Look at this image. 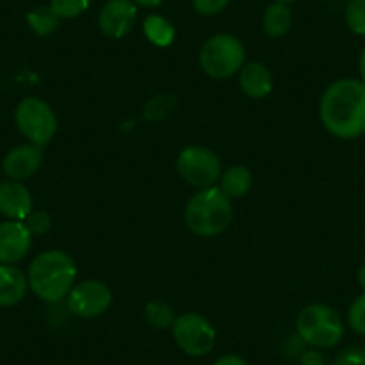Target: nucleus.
<instances>
[{
	"instance_id": "obj_27",
	"label": "nucleus",
	"mask_w": 365,
	"mask_h": 365,
	"mask_svg": "<svg viewBox=\"0 0 365 365\" xmlns=\"http://www.w3.org/2000/svg\"><path fill=\"white\" fill-rule=\"evenodd\" d=\"M231 0H192L195 11L202 16H213L219 15L220 11L227 8Z\"/></svg>"
},
{
	"instance_id": "obj_6",
	"label": "nucleus",
	"mask_w": 365,
	"mask_h": 365,
	"mask_svg": "<svg viewBox=\"0 0 365 365\" xmlns=\"http://www.w3.org/2000/svg\"><path fill=\"white\" fill-rule=\"evenodd\" d=\"M15 122L19 131L38 147H45L58 131V117L51 104L40 97H26L15 110Z\"/></svg>"
},
{
	"instance_id": "obj_15",
	"label": "nucleus",
	"mask_w": 365,
	"mask_h": 365,
	"mask_svg": "<svg viewBox=\"0 0 365 365\" xmlns=\"http://www.w3.org/2000/svg\"><path fill=\"white\" fill-rule=\"evenodd\" d=\"M29 290L27 276L15 265L0 263V308L19 304Z\"/></svg>"
},
{
	"instance_id": "obj_28",
	"label": "nucleus",
	"mask_w": 365,
	"mask_h": 365,
	"mask_svg": "<svg viewBox=\"0 0 365 365\" xmlns=\"http://www.w3.org/2000/svg\"><path fill=\"white\" fill-rule=\"evenodd\" d=\"M301 365H326V358L321 351H304L301 356Z\"/></svg>"
},
{
	"instance_id": "obj_30",
	"label": "nucleus",
	"mask_w": 365,
	"mask_h": 365,
	"mask_svg": "<svg viewBox=\"0 0 365 365\" xmlns=\"http://www.w3.org/2000/svg\"><path fill=\"white\" fill-rule=\"evenodd\" d=\"M136 6H142V8H158L165 2V0H133Z\"/></svg>"
},
{
	"instance_id": "obj_22",
	"label": "nucleus",
	"mask_w": 365,
	"mask_h": 365,
	"mask_svg": "<svg viewBox=\"0 0 365 365\" xmlns=\"http://www.w3.org/2000/svg\"><path fill=\"white\" fill-rule=\"evenodd\" d=\"M91 0H51V8L59 19H76L90 8Z\"/></svg>"
},
{
	"instance_id": "obj_8",
	"label": "nucleus",
	"mask_w": 365,
	"mask_h": 365,
	"mask_svg": "<svg viewBox=\"0 0 365 365\" xmlns=\"http://www.w3.org/2000/svg\"><path fill=\"white\" fill-rule=\"evenodd\" d=\"M172 336L179 349L188 356H206L213 349L217 340L212 322L197 312L178 315L172 324Z\"/></svg>"
},
{
	"instance_id": "obj_29",
	"label": "nucleus",
	"mask_w": 365,
	"mask_h": 365,
	"mask_svg": "<svg viewBox=\"0 0 365 365\" xmlns=\"http://www.w3.org/2000/svg\"><path fill=\"white\" fill-rule=\"evenodd\" d=\"M213 365H249V364L244 360V358L238 356V354H224V356H220L219 360L213 361Z\"/></svg>"
},
{
	"instance_id": "obj_2",
	"label": "nucleus",
	"mask_w": 365,
	"mask_h": 365,
	"mask_svg": "<svg viewBox=\"0 0 365 365\" xmlns=\"http://www.w3.org/2000/svg\"><path fill=\"white\" fill-rule=\"evenodd\" d=\"M77 267L72 256L59 249L43 251L31 262L27 283L36 297L45 303H59L66 299L76 285Z\"/></svg>"
},
{
	"instance_id": "obj_10",
	"label": "nucleus",
	"mask_w": 365,
	"mask_h": 365,
	"mask_svg": "<svg viewBox=\"0 0 365 365\" xmlns=\"http://www.w3.org/2000/svg\"><path fill=\"white\" fill-rule=\"evenodd\" d=\"M138 16V6L133 0H108L101 8L99 29L111 40L124 38L133 29Z\"/></svg>"
},
{
	"instance_id": "obj_7",
	"label": "nucleus",
	"mask_w": 365,
	"mask_h": 365,
	"mask_svg": "<svg viewBox=\"0 0 365 365\" xmlns=\"http://www.w3.org/2000/svg\"><path fill=\"white\" fill-rule=\"evenodd\" d=\"M175 168L182 181H187L190 187L201 188L215 187L222 174V165L217 154L202 145H188L178 154Z\"/></svg>"
},
{
	"instance_id": "obj_19",
	"label": "nucleus",
	"mask_w": 365,
	"mask_h": 365,
	"mask_svg": "<svg viewBox=\"0 0 365 365\" xmlns=\"http://www.w3.org/2000/svg\"><path fill=\"white\" fill-rule=\"evenodd\" d=\"M59 22H61V19L51 6H41V8L27 13V24H29L31 31L40 38L51 36L59 27Z\"/></svg>"
},
{
	"instance_id": "obj_31",
	"label": "nucleus",
	"mask_w": 365,
	"mask_h": 365,
	"mask_svg": "<svg viewBox=\"0 0 365 365\" xmlns=\"http://www.w3.org/2000/svg\"><path fill=\"white\" fill-rule=\"evenodd\" d=\"M358 70H360L361 81H364V83H365V48H364V51H361V54H360V61H358Z\"/></svg>"
},
{
	"instance_id": "obj_12",
	"label": "nucleus",
	"mask_w": 365,
	"mask_h": 365,
	"mask_svg": "<svg viewBox=\"0 0 365 365\" xmlns=\"http://www.w3.org/2000/svg\"><path fill=\"white\" fill-rule=\"evenodd\" d=\"M41 163H43L41 147L34 143H24L6 154L2 161V170L11 181H26L40 170Z\"/></svg>"
},
{
	"instance_id": "obj_20",
	"label": "nucleus",
	"mask_w": 365,
	"mask_h": 365,
	"mask_svg": "<svg viewBox=\"0 0 365 365\" xmlns=\"http://www.w3.org/2000/svg\"><path fill=\"white\" fill-rule=\"evenodd\" d=\"M145 321L149 322V326H153L154 329H168L172 328L175 321L174 310L168 303L165 301H149L145 304Z\"/></svg>"
},
{
	"instance_id": "obj_21",
	"label": "nucleus",
	"mask_w": 365,
	"mask_h": 365,
	"mask_svg": "<svg viewBox=\"0 0 365 365\" xmlns=\"http://www.w3.org/2000/svg\"><path fill=\"white\" fill-rule=\"evenodd\" d=\"M344 19H346V26L351 33L365 36V0H349Z\"/></svg>"
},
{
	"instance_id": "obj_18",
	"label": "nucleus",
	"mask_w": 365,
	"mask_h": 365,
	"mask_svg": "<svg viewBox=\"0 0 365 365\" xmlns=\"http://www.w3.org/2000/svg\"><path fill=\"white\" fill-rule=\"evenodd\" d=\"M143 34L156 47H170L175 40V29L165 16L149 15L143 20Z\"/></svg>"
},
{
	"instance_id": "obj_26",
	"label": "nucleus",
	"mask_w": 365,
	"mask_h": 365,
	"mask_svg": "<svg viewBox=\"0 0 365 365\" xmlns=\"http://www.w3.org/2000/svg\"><path fill=\"white\" fill-rule=\"evenodd\" d=\"M335 365H365V347H346V349H342L336 354Z\"/></svg>"
},
{
	"instance_id": "obj_1",
	"label": "nucleus",
	"mask_w": 365,
	"mask_h": 365,
	"mask_svg": "<svg viewBox=\"0 0 365 365\" xmlns=\"http://www.w3.org/2000/svg\"><path fill=\"white\" fill-rule=\"evenodd\" d=\"M319 117L331 136L356 140L365 135V83L361 79H339L324 90L319 103Z\"/></svg>"
},
{
	"instance_id": "obj_25",
	"label": "nucleus",
	"mask_w": 365,
	"mask_h": 365,
	"mask_svg": "<svg viewBox=\"0 0 365 365\" xmlns=\"http://www.w3.org/2000/svg\"><path fill=\"white\" fill-rule=\"evenodd\" d=\"M24 224H26V227L31 231L33 237L34 235H43L51 230L52 217L48 215L47 212H43V210H38V212H34L33 210V212L26 217Z\"/></svg>"
},
{
	"instance_id": "obj_4",
	"label": "nucleus",
	"mask_w": 365,
	"mask_h": 365,
	"mask_svg": "<svg viewBox=\"0 0 365 365\" xmlns=\"http://www.w3.org/2000/svg\"><path fill=\"white\" fill-rule=\"evenodd\" d=\"M296 328L299 339L317 349L335 347L344 336V322L339 312L322 303L304 307L297 315Z\"/></svg>"
},
{
	"instance_id": "obj_11",
	"label": "nucleus",
	"mask_w": 365,
	"mask_h": 365,
	"mask_svg": "<svg viewBox=\"0 0 365 365\" xmlns=\"http://www.w3.org/2000/svg\"><path fill=\"white\" fill-rule=\"evenodd\" d=\"M33 247V235L22 220L0 222V263L15 265L26 258Z\"/></svg>"
},
{
	"instance_id": "obj_17",
	"label": "nucleus",
	"mask_w": 365,
	"mask_h": 365,
	"mask_svg": "<svg viewBox=\"0 0 365 365\" xmlns=\"http://www.w3.org/2000/svg\"><path fill=\"white\" fill-rule=\"evenodd\" d=\"M292 9L289 8V4H283V2H274L263 13L262 27L263 33L269 38H282L292 27Z\"/></svg>"
},
{
	"instance_id": "obj_13",
	"label": "nucleus",
	"mask_w": 365,
	"mask_h": 365,
	"mask_svg": "<svg viewBox=\"0 0 365 365\" xmlns=\"http://www.w3.org/2000/svg\"><path fill=\"white\" fill-rule=\"evenodd\" d=\"M33 195L29 188L20 181H2L0 182V213L8 220H26V217L33 212Z\"/></svg>"
},
{
	"instance_id": "obj_5",
	"label": "nucleus",
	"mask_w": 365,
	"mask_h": 365,
	"mask_svg": "<svg viewBox=\"0 0 365 365\" xmlns=\"http://www.w3.org/2000/svg\"><path fill=\"white\" fill-rule=\"evenodd\" d=\"M199 65L212 79H227L240 72L245 65V48L233 34H215L202 45Z\"/></svg>"
},
{
	"instance_id": "obj_16",
	"label": "nucleus",
	"mask_w": 365,
	"mask_h": 365,
	"mask_svg": "<svg viewBox=\"0 0 365 365\" xmlns=\"http://www.w3.org/2000/svg\"><path fill=\"white\" fill-rule=\"evenodd\" d=\"M252 172L244 165H233L220 174L219 188L230 199H240L252 188Z\"/></svg>"
},
{
	"instance_id": "obj_32",
	"label": "nucleus",
	"mask_w": 365,
	"mask_h": 365,
	"mask_svg": "<svg viewBox=\"0 0 365 365\" xmlns=\"http://www.w3.org/2000/svg\"><path fill=\"white\" fill-rule=\"evenodd\" d=\"M356 278H358V285H360L361 289H364V292H365V263L360 267V269H358Z\"/></svg>"
},
{
	"instance_id": "obj_3",
	"label": "nucleus",
	"mask_w": 365,
	"mask_h": 365,
	"mask_svg": "<svg viewBox=\"0 0 365 365\" xmlns=\"http://www.w3.org/2000/svg\"><path fill=\"white\" fill-rule=\"evenodd\" d=\"M231 220L233 205L219 187L201 188L185 206V224L197 237H217L230 227Z\"/></svg>"
},
{
	"instance_id": "obj_23",
	"label": "nucleus",
	"mask_w": 365,
	"mask_h": 365,
	"mask_svg": "<svg viewBox=\"0 0 365 365\" xmlns=\"http://www.w3.org/2000/svg\"><path fill=\"white\" fill-rule=\"evenodd\" d=\"M174 106L175 99L172 96H167V93L156 96L145 104V117L149 118V120H160V118L167 117V115L174 110Z\"/></svg>"
},
{
	"instance_id": "obj_33",
	"label": "nucleus",
	"mask_w": 365,
	"mask_h": 365,
	"mask_svg": "<svg viewBox=\"0 0 365 365\" xmlns=\"http://www.w3.org/2000/svg\"><path fill=\"white\" fill-rule=\"evenodd\" d=\"M274 2H283V4H289V2H294V0H274Z\"/></svg>"
},
{
	"instance_id": "obj_14",
	"label": "nucleus",
	"mask_w": 365,
	"mask_h": 365,
	"mask_svg": "<svg viewBox=\"0 0 365 365\" xmlns=\"http://www.w3.org/2000/svg\"><path fill=\"white\" fill-rule=\"evenodd\" d=\"M238 83L242 91L251 99H263L272 91V73L263 63H245L238 72Z\"/></svg>"
},
{
	"instance_id": "obj_24",
	"label": "nucleus",
	"mask_w": 365,
	"mask_h": 365,
	"mask_svg": "<svg viewBox=\"0 0 365 365\" xmlns=\"http://www.w3.org/2000/svg\"><path fill=\"white\" fill-rule=\"evenodd\" d=\"M347 322L354 333L365 336V292L351 303L347 310Z\"/></svg>"
},
{
	"instance_id": "obj_9",
	"label": "nucleus",
	"mask_w": 365,
	"mask_h": 365,
	"mask_svg": "<svg viewBox=\"0 0 365 365\" xmlns=\"http://www.w3.org/2000/svg\"><path fill=\"white\" fill-rule=\"evenodd\" d=\"M113 303V292L99 279H84L76 283L66 296V308L72 315L93 319L106 314Z\"/></svg>"
}]
</instances>
